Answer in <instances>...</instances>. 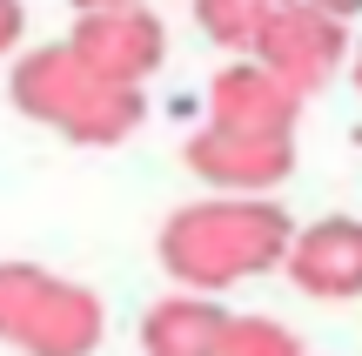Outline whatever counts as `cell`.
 <instances>
[{"label":"cell","instance_id":"cell-7","mask_svg":"<svg viewBox=\"0 0 362 356\" xmlns=\"http://www.w3.org/2000/svg\"><path fill=\"white\" fill-rule=\"evenodd\" d=\"M282 269L309 303H356L362 296V222L356 215H315L282 249Z\"/></svg>","mask_w":362,"mask_h":356},{"label":"cell","instance_id":"cell-5","mask_svg":"<svg viewBox=\"0 0 362 356\" xmlns=\"http://www.w3.org/2000/svg\"><path fill=\"white\" fill-rule=\"evenodd\" d=\"M248 61L269 67L296 101H309V94H322L329 81L342 74V61H349V21H329V13L288 0V7L269 21V34L255 40Z\"/></svg>","mask_w":362,"mask_h":356},{"label":"cell","instance_id":"cell-9","mask_svg":"<svg viewBox=\"0 0 362 356\" xmlns=\"http://www.w3.org/2000/svg\"><path fill=\"white\" fill-rule=\"evenodd\" d=\"M221 330H228V309L215 296H161L141 316V356H221Z\"/></svg>","mask_w":362,"mask_h":356},{"label":"cell","instance_id":"cell-4","mask_svg":"<svg viewBox=\"0 0 362 356\" xmlns=\"http://www.w3.org/2000/svg\"><path fill=\"white\" fill-rule=\"evenodd\" d=\"M94 81L107 88H134L141 94L148 81L161 74L168 61V27H161L155 7H115V13H74V34L61 40Z\"/></svg>","mask_w":362,"mask_h":356},{"label":"cell","instance_id":"cell-10","mask_svg":"<svg viewBox=\"0 0 362 356\" xmlns=\"http://www.w3.org/2000/svg\"><path fill=\"white\" fill-rule=\"evenodd\" d=\"M282 7H288V0H194V21H202V34L215 40L221 54L248 61L255 40L269 34V21H275Z\"/></svg>","mask_w":362,"mask_h":356},{"label":"cell","instance_id":"cell-3","mask_svg":"<svg viewBox=\"0 0 362 356\" xmlns=\"http://www.w3.org/2000/svg\"><path fill=\"white\" fill-rule=\"evenodd\" d=\"M0 343L21 356H94L107 343V303L40 263H0Z\"/></svg>","mask_w":362,"mask_h":356},{"label":"cell","instance_id":"cell-13","mask_svg":"<svg viewBox=\"0 0 362 356\" xmlns=\"http://www.w3.org/2000/svg\"><path fill=\"white\" fill-rule=\"evenodd\" d=\"M302 7L329 13V21H356V7H362V0H302Z\"/></svg>","mask_w":362,"mask_h":356},{"label":"cell","instance_id":"cell-12","mask_svg":"<svg viewBox=\"0 0 362 356\" xmlns=\"http://www.w3.org/2000/svg\"><path fill=\"white\" fill-rule=\"evenodd\" d=\"M21 34H27V7L21 0H0V54L21 47Z\"/></svg>","mask_w":362,"mask_h":356},{"label":"cell","instance_id":"cell-2","mask_svg":"<svg viewBox=\"0 0 362 356\" xmlns=\"http://www.w3.org/2000/svg\"><path fill=\"white\" fill-rule=\"evenodd\" d=\"M7 94H13V108H21L27 121L54 128L74 148H115V142H128V134L141 128V115H148V94L94 81L61 40H54V47L13 54Z\"/></svg>","mask_w":362,"mask_h":356},{"label":"cell","instance_id":"cell-8","mask_svg":"<svg viewBox=\"0 0 362 356\" xmlns=\"http://www.w3.org/2000/svg\"><path fill=\"white\" fill-rule=\"evenodd\" d=\"M194 175L215 195H275L296 168V142H255V134H221V128H194L181 148Z\"/></svg>","mask_w":362,"mask_h":356},{"label":"cell","instance_id":"cell-11","mask_svg":"<svg viewBox=\"0 0 362 356\" xmlns=\"http://www.w3.org/2000/svg\"><path fill=\"white\" fill-rule=\"evenodd\" d=\"M221 356H309L302 336L275 316H235L228 309V330H221Z\"/></svg>","mask_w":362,"mask_h":356},{"label":"cell","instance_id":"cell-14","mask_svg":"<svg viewBox=\"0 0 362 356\" xmlns=\"http://www.w3.org/2000/svg\"><path fill=\"white\" fill-rule=\"evenodd\" d=\"M74 13H115V7H148V0H67Z\"/></svg>","mask_w":362,"mask_h":356},{"label":"cell","instance_id":"cell-1","mask_svg":"<svg viewBox=\"0 0 362 356\" xmlns=\"http://www.w3.org/2000/svg\"><path fill=\"white\" fill-rule=\"evenodd\" d=\"M288 236H296V222L275 195H208V202H181L161 222L155 255L188 296H221L248 276L282 269Z\"/></svg>","mask_w":362,"mask_h":356},{"label":"cell","instance_id":"cell-6","mask_svg":"<svg viewBox=\"0 0 362 356\" xmlns=\"http://www.w3.org/2000/svg\"><path fill=\"white\" fill-rule=\"evenodd\" d=\"M296 121H302V101L255 61H228L215 67L208 81V121L202 128H221V134H255V142H296Z\"/></svg>","mask_w":362,"mask_h":356}]
</instances>
